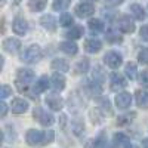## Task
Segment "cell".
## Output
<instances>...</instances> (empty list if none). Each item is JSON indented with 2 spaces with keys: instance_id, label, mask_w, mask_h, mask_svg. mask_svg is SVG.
<instances>
[{
  "instance_id": "bcb514c9",
  "label": "cell",
  "mask_w": 148,
  "mask_h": 148,
  "mask_svg": "<svg viewBox=\"0 0 148 148\" xmlns=\"http://www.w3.org/2000/svg\"><path fill=\"white\" fill-rule=\"evenodd\" d=\"M111 148H116V147H111Z\"/></svg>"
},
{
  "instance_id": "d6a6232c",
  "label": "cell",
  "mask_w": 148,
  "mask_h": 148,
  "mask_svg": "<svg viewBox=\"0 0 148 148\" xmlns=\"http://www.w3.org/2000/svg\"><path fill=\"white\" fill-rule=\"evenodd\" d=\"M105 136L104 135H99L95 141H92V145H93V148H105Z\"/></svg>"
},
{
  "instance_id": "e0dca14e",
  "label": "cell",
  "mask_w": 148,
  "mask_h": 148,
  "mask_svg": "<svg viewBox=\"0 0 148 148\" xmlns=\"http://www.w3.org/2000/svg\"><path fill=\"white\" fill-rule=\"evenodd\" d=\"M59 49L62 51L64 53H67V55H76L77 53V51H79V47H77V45L74 43V42H61L59 43Z\"/></svg>"
},
{
  "instance_id": "d4e9b609",
  "label": "cell",
  "mask_w": 148,
  "mask_h": 148,
  "mask_svg": "<svg viewBox=\"0 0 148 148\" xmlns=\"http://www.w3.org/2000/svg\"><path fill=\"white\" fill-rule=\"evenodd\" d=\"M83 36V28L82 27H79V25H74V27H71L68 31H67V37L71 40H76V39H80V37Z\"/></svg>"
},
{
  "instance_id": "603a6c76",
  "label": "cell",
  "mask_w": 148,
  "mask_h": 148,
  "mask_svg": "<svg viewBox=\"0 0 148 148\" xmlns=\"http://www.w3.org/2000/svg\"><path fill=\"white\" fill-rule=\"evenodd\" d=\"M71 127H73V133L76 135V136H80L84 132V123L80 119H74L73 123H71Z\"/></svg>"
},
{
  "instance_id": "d590c367",
  "label": "cell",
  "mask_w": 148,
  "mask_h": 148,
  "mask_svg": "<svg viewBox=\"0 0 148 148\" xmlns=\"http://www.w3.org/2000/svg\"><path fill=\"white\" fill-rule=\"evenodd\" d=\"M127 141H129V139H127L123 133H116V135H114V142L119 144V145H125Z\"/></svg>"
},
{
  "instance_id": "ee69618b",
  "label": "cell",
  "mask_w": 148,
  "mask_h": 148,
  "mask_svg": "<svg viewBox=\"0 0 148 148\" xmlns=\"http://www.w3.org/2000/svg\"><path fill=\"white\" fill-rule=\"evenodd\" d=\"M142 148H148V138L142 139Z\"/></svg>"
},
{
  "instance_id": "f1b7e54d",
  "label": "cell",
  "mask_w": 148,
  "mask_h": 148,
  "mask_svg": "<svg viewBox=\"0 0 148 148\" xmlns=\"http://www.w3.org/2000/svg\"><path fill=\"white\" fill-rule=\"evenodd\" d=\"M98 105H99V110H102L104 113H108V114H111V105H110V101L107 99V98H101L99 101H98Z\"/></svg>"
},
{
  "instance_id": "e575fe53",
  "label": "cell",
  "mask_w": 148,
  "mask_h": 148,
  "mask_svg": "<svg viewBox=\"0 0 148 148\" xmlns=\"http://www.w3.org/2000/svg\"><path fill=\"white\" fill-rule=\"evenodd\" d=\"M53 138H55L53 130H46V132H45V138H43V145L53 142Z\"/></svg>"
},
{
  "instance_id": "7bdbcfd3",
  "label": "cell",
  "mask_w": 148,
  "mask_h": 148,
  "mask_svg": "<svg viewBox=\"0 0 148 148\" xmlns=\"http://www.w3.org/2000/svg\"><path fill=\"white\" fill-rule=\"evenodd\" d=\"M65 120H67L65 116H61V126H62V127L65 126Z\"/></svg>"
},
{
  "instance_id": "cb8c5ba5",
  "label": "cell",
  "mask_w": 148,
  "mask_h": 148,
  "mask_svg": "<svg viewBox=\"0 0 148 148\" xmlns=\"http://www.w3.org/2000/svg\"><path fill=\"white\" fill-rule=\"evenodd\" d=\"M88 25H89V28H90L92 33H101V31H104L105 24L101 19H90L88 22Z\"/></svg>"
},
{
  "instance_id": "c3c4849f",
  "label": "cell",
  "mask_w": 148,
  "mask_h": 148,
  "mask_svg": "<svg viewBox=\"0 0 148 148\" xmlns=\"http://www.w3.org/2000/svg\"><path fill=\"white\" fill-rule=\"evenodd\" d=\"M95 2H96V0H95Z\"/></svg>"
},
{
  "instance_id": "8d00e7d4",
  "label": "cell",
  "mask_w": 148,
  "mask_h": 148,
  "mask_svg": "<svg viewBox=\"0 0 148 148\" xmlns=\"http://www.w3.org/2000/svg\"><path fill=\"white\" fill-rule=\"evenodd\" d=\"M138 59H139L141 64H148V49H144L142 52H139Z\"/></svg>"
},
{
  "instance_id": "ffe728a7",
  "label": "cell",
  "mask_w": 148,
  "mask_h": 148,
  "mask_svg": "<svg viewBox=\"0 0 148 148\" xmlns=\"http://www.w3.org/2000/svg\"><path fill=\"white\" fill-rule=\"evenodd\" d=\"M49 86H51V80H49L46 76H42L39 80L36 82V84H34V93H42V92H45Z\"/></svg>"
},
{
  "instance_id": "f35d334b",
  "label": "cell",
  "mask_w": 148,
  "mask_h": 148,
  "mask_svg": "<svg viewBox=\"0 0 148 148\" xmlns=\"http://www.w3.org/2000/svg\"><path fill=\"white\" fill-rule=\"evenodd\" d=\"M139 82L142 86H145V88H148V71H142L141 77H139Z\"/></svg>"
},
{
  "instance_id": "52a82bcc",
  "label": "cell",
  "mask_w": 148,
  "mask_h": 148,
  "mask_svg": "<svg viewBox=\"0 0 148 148\" xmlns=\"http://www.w3.org/2000/svg\"><path fill=\"white\" fill-rule=\"evenodd\" d=\"M45 101H46V105L51 110H53V111H59V110H62V107H64V99L59 95H56V93L47 95Z\"/></svg>"
},
{
  "instance_id": "5b68a950",
  "label": "cell",
  "mask_w": 148,
  "mask_h": 148,
  "mask_svg": "<svg viewBox=\"0 0 148 148\" xmlns=\"http://www.w3.org/2000/svg\"><path fill=\"white\" fill-rule=\"evenodd\" d=\"M104 62L110 67V68H119L121 64H123V56L119 53V52H114V51H111V52H107L105 56H104Z\"/></svg>"
},
{
  "instance_id": "d6986e66",
  "label": "cell",
  "mask_w": 148,
  "mask_h": 148,
  "mask_svg": "<svg viewBox=\"0 0 148 148\" xmlns=\"http://www.w3.org/2000/svg\"><path fill=\"white\" fill-rule=\"evenodd\" d=\"M136 105L142 110H148V92L145 90H136Z\"/></svg>"
},
{
  "instance_id": "836d02e7",
  "label": "cell",
  "mask_w": 148,
  "mask_h": 148,
  "mask_svg": "<svg viewBox=\"0 0 148 148\" xmlns=\"http://www.w3.org/2000/svg\"><path fill=\"white\" fill-rule=\"evenodd\" d=\"M10 95H12V88L8 84H2V88H0V96L5 99V98H8Z\"/></svg>"
},
{
  "instance_id": "1f68e13d",
  "label": "cell",
  "mask_w": 148,
  "mask_h": 148,
  "mask_svg": "<svg viewBox=\"0 0 148 148\" xmlns=\"http://www.w3.org/2000/svg\"><path fill=\"white\" fill-rule=\"evenodd\" d=\"M105 39H107L108 42H111V43H119V42H121V37H120L116 31H108L107 36H105Z\"/></svg>"
},
{
  "instance_id": "f6af8a7d",
  "label": "cell",
  "mask_w": 148,
  "mask_h": 148,
  "mask_svg": "<svg viewBox=\"0 0 148 148\" xmlns=\"http://www.w3.org/2000/svg\"><path fill=\"white\" fill-rule=\"evenodd\" d=\"M14 2H15V3H19V2H21V0H14Z\"/></svg>"
},
{
  "instance_id": "7a4b0ae2",
  "label": "cell",
  "mask_w": 148,
  "mask_h": 148,
  "mask_svg": "<svg viewBox=\"0 0 148 148\" xmlns=\"http://www.w3.org/2000/svg\"><path fill=\"white\" fill-rule=\"evenodd\" d=\"M42 56H43L42 47L39 45H31L21 55V61H24L25 64H36L37 61L42 59Z\"/></svg>"
},
{
  "instance_id": "3957f363",
  "label": "cell",
  "mask_w": 148,
  "mask_h": 148,
  "mask_svg": "<svg viewBox=\"0 0 148 148\" xmlns=\"http://www.w3.org/2000/svg\"><path fill=\"white\" fill-rule=\"evenodd\" d=\"M43 138H45V132L37 130V129H30L25 135V141L30 147H40L43 145Z\"/></svg>"
},
{
  "instance_id": "5bb4252c",
  "label": "cell",
  "mask_w": 148,
  "mask_h": 148,
  "mask_svg": "<svg viewBox=\"0 0 148 148\" xmlns=\"http://www.w3.org/2000/svg\"><path fill=\"white\" fill-rule=\"evenodd\" d=\"M51 86L55 90H62L65 88V77L62 73H55L51 79Z\"/></svg>"
},
{
  "instance_id": "ab89813d",
  "label": "cell",
  "mask_w": 148,
  "mask_h": 148,
  "mask_svg": "<svg viewBox=\"0 0 148 148\" xmlns=\"http://www.w3.org/2000/svg\"><path fill=\"white\" fill-rule=\"evenodd\" d=\"M125 0H105V3L108 5V6H119V5H121Z\"/></svg>"
},
{
  "instance_id": "b9f144b4",
  "label": "cell",
  "mask_w": 148,
  "mask_h": 148,
  "mask_svg": "<svg viewBox=\"0 0 148 148\" xmlns=\"http://www.w3.org/2000/svg\"><path fill=\"white\" fill-rule=\"evenodd\" d=\"M123 148H138V147L135 145V144H132L130 141H127V142H126L125 145H123Z\"/></svg>"
},
{
  "instance_id": "6da1fadb",
  "label": "cell",
  "mask_w": 148,
  "mask_h": 148,
  "mask_svg": "<svg viewBox=\"0 0 148 148\" xmlns=\"http://www.w3.org/2000/svg\"><path fill=\"white\" fill-rule=\"evenodd\" d=\"M34 80V73L28 68H19L18 70V74H16V88L19 92H24V93H28V88L30 84L33 83Z\"/></svg>"
},
{
  "instance_id": "30bf717a",
  "label": "cell",
  "mask_w": 148,
  "mask_h": 148,
  "mask_svg": "<svg viewBox=\"0 0 148 148\" xmlns=\"http://www.w3.org/2000/svg\"><path fill=\"white\" fill-rule=\"evenodd\" d=\"M12 30H14V33L18 34V36H24L27 33V30H28V24H27V21L24 18L16 16L14 19V22H12Z\"/></svg>"
},
{
  "instance_id": "4316f807",
  "label": "cell",
  "mask_w": 148,
  "mask_h": 148,
  "mask_svg": "<svg viewBox=\"0 0 148 148\" xmlns=\"http://www.w3.org/2000/svg\"><path fill=\"white\" fill-rule=\"evenodd\" d=\"M135 116H136L135 113H129V114L120 116V117L117 119V125H119V126H126V125H129V123H132V120H133Z\"/></svg>"
},
{
  "instance_id": "7c38bea8",
  "label": "cell",
  "mask_w": 148,
  "mask_h": 148,
  "mask_svg": "<svg viewBox=\"0 0 148 148\" xmlns=\"http://www.w3.org/2000/svg\"><path fill=\"white\" fill-rule=\"evenodd\" d=\"M3 51L5 52H9V53H16L19 52L21 49V42L18 39H14V37H9V39H6L3 42Z\"/></svg>"
},
{
  "instance_id": "ba28073f",
  "label": "cell",
  "mask_w": 148,
  "mask_h": 148,
  "mask_svg": "<svg viewBox=\"0 0 148 148\" xmlns=\"http://www.w3.org/2000/svg\"><path fill=\"white\" fill-rule=\"evenodd\" d=\"M28 102L25 99H22V98H15V99H12V104H10V110L14 114H24L28 111Z\"/></svg>"
},
{
  "instance_id": "4fadbf2b",
  "label": "cell",
  "mask_w": 148,
  "mask_h": 148,
  "mask_svg": "<svg viewBox=\"0 0 148 148\" xmlns=\"http://www.w3.org/2000/svg\"><path fill=\"white\" fill-rule=\"evenodd\" d=\"M119 28H120V31L126 33V34L133 33L135 31V22L130 19V16L125 15V16H121L119 19Z\"/></svg>"
},
{
  "instance_id": "60d3db41",
  "label": "cell",
  "mask_w": 148,
  "mask_h": 148,
  "mask_svg": "<svg viewBox=\"0 0 148 148\" xmlns=\"http://www.w3.org/2000/svg\"><path fill=\"white\" fill-rule=\"evenodd\" d=\"M6 111H8V105L2 101V102H0V116L5 117V116H6Z\"/></svg>"
},
{
  "instance_id": "8fae6325",
  "label": "cell",
  "mask_w": 148,
  "mask_h": 148,
  "mask_svg": "<svg viewBox=\"0 0 148 148\" xmlns=\"http://www.w3.org/2000/svg\"><path fill=\"white\" fill-rule=\"evenodd\" d=\"M132 104V95L127 92H120L119 95H116V105L120 110H126L127 107H130Z\"/></svg>"
},
{
  "instance_id": "277c9868",
  "label": "cell",
  "mask_w": 148,
  "mask_h": 148,
  "mask_svg": "<svg viewBox=\"0 0 148 148\" xmlns=\"http://www.w3.org/2000/svg\"><path fill=\"white\" fill-rule=\"evenodd\" d=\"M34 119L39 120L40 125H43V126H51V125H53V121H55V117L52 114H49L47 111H45L42 107H36L34 108Z\"/></svg>"
},
{
  "instance_id": "44dd1931",
  "label": "cell",
  "mask_w": 148,
  "mask_h": 148,
  "mask_svg": "<svg viewBox=\"0 0 148 148\" xmlns=\"http://www.w3.org/2000/svg\"><path fill=\"white\" fill-rule=\"evenodd\" d=\"M130 14L133 15L135 19H138V21H142V19L145 18V10H144V8H142L141 5H136V3L130 6Z\"/></svg>"
},
{
  "instance_id": "2e32d148",
  "label": "cell",
  "mask_w": 148,
  "mask_h": 148,
  "mask_svg": "<svg viewBox=\"0 0 148 148\" xmlns=\"http://www.w3.org/2000/svg\"><path fill=\"white\" fill-rule=\"evenodd\" d=\"M101 47H102V43L98 39H88L84 42V49L89 53H98L101 51Z\"/></svg>"
},
{
  "instance_id": "484cf974",
  "label": "cell",
  "mask_w": 148,
  "mask_h": 148,
  "mask_svg": "<svg viewBox=\"0 0 148 148\" xmlns=\"http://www.w3.org/2000/svg\"><path fill=\"white\" fill-rule=\"evenodd\" d=\"M125 73H126V76H127L130 80H135V79H136V64H135V62L126 64Z\"/></svg>"
},
{
  "instance_id": "7dc6e473",
  "label": "cell",
  "mask_w": 148,
  "mask_h": 148,
  "mask_svg": "<svg viewBox=\"0 0 148 148\" xmlns=\"http://www.w3.org/2000/svg\"><path fill=\"white\" fill-rule=\"evenodd\" d=\"M147 12H148V8H147Z\"/></svg>"
},
{
  "instance_id": "f546056e",
  "label": "cell",
  "mask_w": 148,
  "mask_h": 148,
  "mask_svg": "<svg viewBox=\"0 0 148 148\" xmlns=\"http://www.w3.org/2000/svg\"><path fill=\"white\" fill-rule=\"evenodd\" d=\"M88 70H89V61H88V58H83L82 61H79V62H77L76 71L77 73H86Z\"/></svg>"
},
{
  "instance_id": "9a60e30c",
  "label": "cell",
  "mask_w": 148,
  "mask_h": 148,
  "mask_svg": "<svg viewBox=\"0 0 148 148\" xmlns=\"http://www.w3.org/2000/svg\"><path fill=\"white\" fill-rule=\"evenodd\" d=\"M40 24L43 25V28H46L47 31H55L56 25H58V21L53 18V15H43L40 18Z\"/></svg>"
},
{
  "instance_id": "74e56055",
  "label": "cell",
  "mask_w": 148,
  "mask_h": 148,
  "mask_svg": "<svg viewBox=\"0 0 148 148\" xmlns=\"http://www.w3.org/2000/svg\"><path fill=\"white\" fill-rule=\"evenodd\" d=\"M139 37H141L144 42H148V25L141 27V30H139Z\"/></svg>"
},
{
  "instance_id": "ac0fdd59",
  "label": "cell",
  "mask_w": 148,
  "mask_h": 148,
  "mask_svg": "<svg viewBox=\"0 0 148 148\" xmlns=\"http://www.w3.org/2000/svg\"><path fill=\"white\" fill-rule=\"evenodd\" d=\"M51 67H52L55 71H59V73H67V71L70 70V64L67 62L65 59H62V58L53 59L52 64H51Z\"/></svg>"
},
{
  "instance_id": "8992f818",
  "label": "cell",
  "mask_w": 148,
  "mask_h": 148,
  "mask_svg": "<svg viewBox=\"0 0 148 148\" xmlns=\"http://www.w3.org/2000/svg\"><path fill=\"white\" fill-rule=\"evenodd\" d=\"M74 12H76V15L79 18H89L93 15V12H95V8L92 3L89 2H82L76 6V9H74Z\"/></svg>"
},
{
  "instance_id": "83f0119b",
  "label": "cell",
  "mask_w": 148,
  "mask_h": 148,
  "mask_svg": "<svg viewBox=\"0 0 148 148\" xmlns=\"http://www.w3.org/2000/svg\"><path fill=\"white\" fill-rule=\"evenodd\" d=\"M71 24H74V18L70 15V14H62L59 18V25L62 27H70Z\"/></svg>"
},
{
  "instance_id": "4dcf8cb0",
  "label": "cell",
  "mask_w": 148,
  "mask_h": 148,
  "mask_svg": "<svg viewBox=\"0 0 148 148\" xmlns=\"http://www.w3.org/2000/svg\"><path fill=\"white\" fill-rule=\"evenodd\" d=\"M68 6H70V0H55L53 2L55 10H65Z\"/></svg>"
},
{
  "instance_id": "9c48e42d",
  "label": "cell",
  "mask_w": 148,
  "mask_h": 148,
  "mask_svg": "<svg viewBox=\"0 0 148 148\" xmlns=\"http://www.w3.org/2000/svg\"><path fill=\"white\" fill-rule=\"evenodd\" d=\"M126 86H127V82H126V79L123 77L121 74H119V73L111 74V90L119 92L121 89H125Z\"/></svg>"
},
{
  "instance_id": "7402d4cb",
  "label": "cell",
  "mask_w": 148,
  "mask_h": 148,
  "mask_svg": "<svg viewBox=\"0 0 148 148\" xmlns=\"http://www.w3.org/2000/svg\"><path fill=\"white\" fill-rule=\"evenodd\" d=\"M47 0H28V8L33 12H42L46 8Z\"/></svg>"
}]
</instances>
